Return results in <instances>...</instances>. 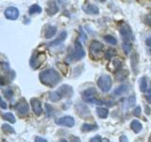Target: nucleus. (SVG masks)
Wrapping results in <instances>:
<instances>
[{"label":"nucleus","mask_w":151,"mask_h":142,"mask_svg":"<svg viewBox=\"0 0 151 142\" xmlns=\"http://www.w3.org/2000/svg\"><path fill=\"white\" fill-rule=\"evenodd\" d=\"M82 131L84 132H88V131H93V130H96L97 129V126L96 125H92V124H87V123H85V124L82 125Z\"/></svg>","instance_id":"393cba45"},{"label":"nucleus","mask_w":151,"mask_h":142,"mask_svg":"<svg viewBox=\"0 0 151 142\" xmlns=\"http://www.w3.org/2000/svg\"><path fill=\"white\" fill-rule=\"evenodd\" d=\"M145 44L147 45L148 46H151V36H150V37H148L147 39L145 40Z\"/></svg>","instance_id":"e433bc0d"},{"label":"nucleus","mask_w":151,"mask_h":142,"mask_svg":"<svg viewBox=\"0 0 151 142\" xmlns=\"http://www.w3.org/2000/svg\"><path fill=\"white\" fill-rule=\"evenodd\" d=\"M127 85H121V86H119L117 89H115V91H114V94L115 95H121L123 94L124 92L127 91Z\"/></svg>","instance_id":"c85d7f7f"},{"label":"nucleus","mask_w":151,"mask_h":142,"mask_svg":"<svg viewBox=\"0 0 151 142\" xmlns=\"http://www.w3.org/2000/svg\"><path fill=\"white\" fill-rule=\"evenodd\" d=\"M56 124L60 126H67V127H73L75 125V120L72 117H63L56 120Z\"/></svg>","instance_id":"6e6552de"},{"label":"nucleus","mask_w":151,"mask_h":142,"mask_svg":"<svg viewBox=\"0 0 151 142\" xmlns=\"http://www.w3.org/2000/svg\"><path fill=\"white\" fill-rule=\"evenodd\" d=\"M135 102H136V101H135V98H134V96L130 97V98H129V106H132V105H134V104H135Z\"/></svg>","instance_id":"72a5a7b5"},{"label":"nucleus","mask_w":151,"mask_h":142,"mask_svg":"<svg viewBox=\"0 0 151 142\" xmlns=\"http://www.w3.org/2000/svg\"><path fill=\"white\" fill-rule=\"evenodd\" d=\"M119 31L122 36L123 42H131L134 40V36L133 33H132L131 28L127 23L125 22L121 23V25L119 27Z\"/></svg>","instance_id":"f03ea898"},{"label":"nucleus","mask_w":151,"mask_h":142,"mask_svg":"<svg viewBox=\"0 0 151 142\" xmlns=\"http://www.w3.org/2000/svg\"><path fill=\"white\" fill-rule=\"evenodd\" d=\"M85 56V51L83 49L82 45L80 44V42L78 40L75 43V50L73 53V59L76 61H78L80 59H82Z\"/></svg>","instance_id":"39448f33"},{"label":"nucleus","mask_w":151,"mask_h":142,"mask_svg":"<svg viewBox=\"0 0 151 142\" xmlns=\"http://www.w3.org/2000/svg\"><path fill=\"white\" fill-rule=\"evenodd\" d=\"M104 40H105L108 44H111V45H116L117 44L116 38L111 36V35H105L104 36Z\"/></svg>","instance_id":"5701e85b"},{"label":"nucleus","mask_w":151,"mask_h":142,"mask_svg":"<svg viewBox=\"0 0 151 142\" xmlns=\"http://www.w3.org/2000/svg\"><path fill=\"white\" fill-rule=\"evenodd\" d=\"M130 127H131V129L133 130V132L136 133V134H138V133L141 132V130H142V124L136 120L131 122Z\"/></svg>","instance_id":"6ab92c4d"},{"label":"nucleus","mask_w":151,"mask_h":142,"mask_svg":"<svg viewBox=\"0 0 151 142\" xmlns=\"http://www.w3.org/2000/svg\"><path fill=\"white\" fill-rule=\"evenodd\" d=\"M45 115L48 117L54 115V109L49 104H45Z\"/></svg>","instance_id":"bb28decb"},{"label":"nucleus","mask_w":151,"mask_h":142,"mask_svg":"<svg viewBox=\"0 0 151 142\" xmlns=\"http://www.w3.org/2000/svg\"><path fill=\"white\" fill-rule=\"evenodd\" d=\"M96 113H97V115L99 117H101V118H105L108 117V114H109V111H108V109L106 108H102V107H98L96 109Z\"/></svg>","instance_id":"aec40b11"},{"label":"nucleus","mask_w":151,"mask_h":142,"mask_svg":"<svg viewBox=\"0 0 151 142\" xmlns=\"http://www.w3.org/2000/svg\"><path fill=\"white\" fill-rule=\"evenodd\" d=\"M3 118L6 120H9V122L12 123H14L15 122V117H14V116L12 115V113H5L3 115Z\"/></svg>","instance_id":"a878e982"},{"label":"nucleus","mask_w":151,"mask_h":142,"mask_svg":"<svg viewBox=\"0 0 151 142\" xmlns=\"http://www.w3.org/2000/svg\"><path fill=\"white\" fill-rule=\"evenodd\" d=\"M4 15L9 20H16L19 17V11L15 7H9L5 9Z\"/></svg>","instance_id":"0eeeda50"},{"label":"nucleus","mask_w":151,"mask_h":142,"mask_svg":"<svg viewBox=\"0 0 151 142\" xmlns=\"http://www.w3.org/2000/svg\"><path fill=\"white\" fill-rule=\"evenodd\" d=\"M45 60V54L35 53V54H33V56L31 57L29 63H30V65L32 66V67L36 68V67H39V65L44 63Z\"/></svg>","instance_id":"423d86ee"},{"label":"nucleus","mask_w":151,"mask_h":142,"mask_svg":"<svg viewBox=\"0 0 151 142\" xmlns=\"http://www.w3.org/2000/svg\"><path fill=\"white\" fill-rule=\"evenodd\" d=\"M91 142H101V137L99 136V135L94 136L93 138L91 139Z\"/></svg>","instance_id":"c9c22d12"},{"label":"nucleus","mask_w":151,"mask_h":142,"mask_svg":"<svg viewBox=\"0 0 151 142\" xmlns=\"http://www.w3.org/2000/svg\"><path fill=\"white\" fill-rule=\"evenodd\" d=\"M66 35H67V33H66V31H63L61 34L60 35V37L58 38V39H56L55 41L51 42L49 46H59L60 43H63L65 39H66Z\"/></svg>","instance_id":"f3484780"},{"label":"nucleus","mask_w":151,"mask_h":142,"mask_svg":"<svg viewBox=\"0 0 151 142\" xmlns=\"http://www.w3.org/2000/svg\"><path fill=\"white\" fill-rule=\"evenodd\" d=\"M56 32H57V28L55 26H48L45 31V37L46 39H49V38L55 36Z\"/></svg>","instance_id":"2eb2a0df"},{"label":"nucleus","mask_w":151,"mask_h":142,"mask_svg":"<svg viewBox=\"0 0 151 142\" xmlns=\"http://www.w3.org/2000/svg\"><path fill=\"white\" fill-rule=\"evenodd\" d=\"M103 44H101L100 42L98 41H93L91 46H90V54H91L93 58H99L101 55V51L103 49Z\"/></svg>","instance_id":"20e7f679"},{"label":"nucleus","mask_w":151,"mask_h":142,"mask_svg":"<svg viewBox=\"0 0 151 142\" xmlns=\"http://www.w3.org/2000/svg\"><path fill=\"white\" fill-rule=\"evenodd\" d=\"M111 78L109 75H102L97 80V86L103 92H108L111 87Z\"/></svg>","instance_id":"7ed1b4c3"},{"label":"nucleus","mask_w":151,"mask_h":142,"mask_svg":"<svg viewBox=\"0 0 151 142\" xmlns=\"http://www.w3.org/2000/svg\"><path fill=\"white\" fill-rule=\"evenodd\" d=\"M59 12V7L54 1H48L47 2V8H46V12L49 16H53Z\"/></svg>","instance_id":"1a4fd4ad"},{"label":"nucleus","mask_w":151,"mask_h":142,"mask_svg":"<svg viewBox=\"0 0 151 142\" xmlns=\"http://www.w3.org/2000/svg\"><path fill=\"white\" fill-rule=\"evenodd\" d=\"M2 65H3V68L4 69H7V70H9V64L8 63H4V62H3V63H2Z\"/></svg>","instance_id":"ea45409f"},{"label":"nucleus","mask_w":151,"mask_h":142,"mask_svg":"<svg viewBox=\"0 0 151 142\" xmlns=\"http://www.w3.org/2000/svg\"><path fill=\"white\" fill-rule=\"evenodd\" d=\"M60 79V74L55 69L52 68L42 71L40 74L41 82L45 85H49V86H53V85L57 84L59 83Z\"/></svg>","instance_id":"f257e3e1"},{"label":"nucleus","mask_w":151,"mask_h":142,"mask_svg":"<svg viewBox=\"0 0 151 142\" xmlns=\"http://www.w3.org/2000/svg\"><path fill=\"white\" fill-rule=\"evenodd\" d=\"M74 142H80V140H79L78 138H76V139L74 140Z\"/></svg>","instance_id":"37998d69"},{"label":"nucleus","mask_w":151,"mask_h":142,"mask_svg":"<svg viewBox=\"0 0 151 142\" xmlns=\"http://www.w3.org/2000/svg\"><path fill=\"white\" fill-rule=\"evenodd\" d=\"M122 47L124 51L126 52L127 54H129V52L131 51V49H132V44L131 42H123L122 44Z\"/></svg>","instance_id":"4be33fe9"},{"label":"nucleus","mask_w":151,"mask_h":142,"mask_svg":"<svg viewBox=\"0 0 151 142\" xmlns=\"http://www.w3.org/2000/svg\"><path fill=\"white\" fill-rule=\"evenodd\" d=\"M96 91L94 90L93 88H90V89H87L86 91H84L82 93V95L84 96V98L86 99V98H90V97H93V95H96Z\"/></svg>","instance_id":"b1692460"},{"label":"nucleus","mask_w":151,"mask_h":142,"mask_svg":"<svg viewBox=\"0 0 151 142\" xmlns=\"http://www.w3.org/2000/svg\"><path fill=\"white\" fill-rule=\"evenodd\" d=\"M3 94L5 95V97L11 99L13 96V91L12 89H6V90H3Z\"/></svg>","instance_id":"2f4dec72"},{"label":"nucleus","mask_w":151,"mask_h":142,"mask_svg":"<svg viewBox=\"0 0 151 142\" xmlns=\"http://www.w3.org/2000/svg\"><path fill=\"white\" fill-rule=\"evenodd\" d=\"M130 63H131V67L133 72L136 73L138 71V55L136 53H133L130 57Z\"/></svg>","instance_id":"dca6fc26"},{"label":"nucleus","mask_w":151,"mask_h":142,"mask_svg":"<svg viewBox=\"0 0 151 142\" xmlns=\"http://www.w3.org/2000/svg\"><path fill=\"white\" fill-rule=\"evenodd\" d=\"M36 142H47L45 139H44V138H42V137H36Z\"/></svg>","instance_id":"4c0bfd02"},{"label":"nucleus","mask_w":151,"mask_h":142,"mask_svg":"<svg viewBox=\"0 0 151 142\" xmlns=\"http://www.w3.org/2000/svg\"><path fill=\"white\" fill-rule=\"evenodd\" d=\"M114 54H115L114 50H112V49H108V51H106L105 56H106V58H107V59L111 60V59L113 58V55H114Z\"/></svg>","instance_id":"473e14b6"},{"label":"nucleus","mask_w":151,"mask_h":142,"mask_svg":"<svg viewBox=\"0 0 151 142\" xmlns=\"http://www.w3.org/2000/svg\"><path fill=\"white\" fill-rule=\"evenodd\" d=\"M60 98H61V96H60L58 91L53 92V93L50 94V99H51V101H58Z\"/></svg>","instance_id":"c756f323"},{"label":"nucleus","mask_w":151,"mask_h":142,"mask_svg":"<svg viewBox=\"0 0 151 142\" xmlns=\"http://www.w3.org/2000/svg\"><path fill=\"white\" fill-rule=\"evenodd\" d=\"M127 76H129V72H127V70H121L116 74V78L119 80H123L127 79Z\"/></svg>","instance_id":"412c9836"},{"label":"nucleus","mask_w":151,"mask_h":142,"mask_svg":"<svg viewBox=\"0 0 151 142\" xmlns=\"http://www.w3.org/2000/svg\"><path fill=\"white\" fill-rule=\"evenodd\" d=\"M15 110L19 114H27L28 111V105L25 101H21L19 103H17V105L15 106Z\"/></svg>","instance_id":"ddd939ff"},{"label":"nucleus","mask_w":151,"mask_h":142,"mask_svg":"<svg viewBox=\"0 0 151 142\" xmlns=\"http://www.w3.org/2000/svg\"><path fill=\"white\" fill-rule=\"evenodd\" d=\"M2 129H3L4 132H6V133H14V132H15L12 126H9L8 124H4L3 127H2Z\"/></svg>","instance_id":"7c9ffc66"},{"label":"nucleus","mask_w":151,"mask_h":142,"mask_svg":"<svg viewBox=\"0 0 151 142\" xmlns=\"http://www.w3.org/2000/svg\"><path fill=\"white\" fill-rule=\"evenodd\" d=\"M42 12V8L38 4H33L32 6H30L29 9H28V14L32 15L35 13H41Z\"/></svg>","instance_id":"a211bd4d"},{"label":"nucleus","mask_w":151,"mask_h":142,"mask_svg":"<svg viewBox=\"0 0 151 142\" xmlns=\"http://www.w3.org/2000/svg\"><path fill=\"white\" fill-rule=\"evenodd\" d=\"M60 5H63V4H65L66 3V0H57Z\"/></svg>","instance_id":"a19ab883"},{"label":"nucleus","mask_w":151,"mask_h":142,"mask_svg":"<svg viewBox=\"0 0 151 142\" xmlns=\"http://www.w3.org/2000/svg\"><path fill=\"white\" fill-rule=\"evenodd\" d=\"M30 103H31V107H32V109H33V111L35 112L36 115L40 116V115H41V113H42V111L41 101H40L38 99H32L31 101H30Z\"/></svg>","instance_id":"9b49d317"},{"label":"nucleus","mask_w":151,"mask_h":142,"mask_svg":"<svg viewBox=\"0 0 151 142\" xmlns=\"http://www.w3.org/2000/svg\"><path fill=\"white\" fill-rule=\"evenodd\" d=\"M122 64V60L119 58V57H114L112 58L109 64V68H110L111 71H116L117 69L120 68V66Z\"/></svg>","instance_id":"9d476101"},{"label":"nucleus","mask_w":151,"mask_h":142,"mask_svg":"<svg viewBox=\"0 0 151 142\" xmlns=\"http://www.w3.org/2000/svg\"><path fill=\"white\" fill-rule=\"evenodd\" d=\"M2 108L3 109H6L7 108V105H6V103H5V101L2 99Z\"/></svg>","instance_id":"79ce46f5"},{"label":"nucleus","mask_w":151,"mask_h":142,"mask_svg":"<svg viewBox=\"0 0 151 142\" xmlns=\"http://www.w3.org/2000/svg\"><path fill=\"white\" fill-rule=\"evenodd\" d=\"M147 88V83H146V78H142L140 80V89L142 92H144Z\"/></svg>","instance_id":"cd10ccee"},{"label":"nucleus","mask_w":151,"mask_h":142,"mask_svg":"<svg viewBox=\"0 0 151 142\" xmlns=\"http://www.w3.org/2000/svg\"><path fill=\"white\" fill-rule=\"evenodd\" d=\"M141 111H142L141 107H137V108L135 109V111H134V116H136V117H140V115H141Z\"/></svg>","instance_id":"f704fd0d"},{"label":"nucleus","mask_w":151,"mask_h":142,"mask_svg":"<svg viewBox=\"0 0 151 142\" xmlns=\"http://www.w3.org/2000/svg\"><path fill=\"white\" fill-rule=\"evenodd\" d=\"M96 1H99V2H105L106 0H96Z\"/></svg>","instance_id":"a18cd8bd"},{"label":"nucleus","mask_w":151,"mask_h":142,"mask_svg":"<svg viewBox=\"0 0 151 142\" xmlns=\"http://www.w3.org/2000/svg\"><path fill=\"white\" fill-rule=\"evenodd\" d=\"M58 92L60 93V95L61 97L63 96H68L69 97L73 94V90L70 86H68V85H63V86H60L59 88Z\"/></svg>","instance_id":"4468645a"},{"label":"nucleus","mask_w":151,"mask_h":142,"mask_svg":"<svg viewBox=\"0 0 151 142\" xmlns=\"http://www.w3.org/2000/svg\"><path fill=\"white\" fill-rule=\"evenodd\" d=\"M60 142H68V141H67V140H65V139H61Z\"/></svg>","instance_id":"c03bdc74"},{"label":"nucleus","mask_w":151,"mask_h":142,"mask_svg":"<svg viewBox=\"0 0 151 142\" xmlns=\"http://www.w3.org/2000/svg\"><path fill=\"white\" fill-rule=\"evenodd\" d=\"M120 141H121V142H127V136H126V135H122V136L120 137Z\"/></svg>","instance_id":"58836bf2"},{"label":"nucleus","mask_w":151,"mask_h":142,"mask_svg":"<svg viewBox=\"0 0 151 142\" xmlns=\"http://www.w3.org/2000/svg\"><path fill=\"white\" fill-rule=\"evenodd\" d=\"M82 9L88 14H93V15H96V14L99 13L98 7H96V5H93V4H89L87 6H83Z\"/></svg>","instance_id":"f8f14e48"},{"label":"nucleus","mask_w":151,"mask_h":142,"mask_svg":"<svg viewBox=\"0 0 151 142\" xmlns=\"http://www.w3.org/2000/svg\"><path fill=\"white\" fill-rule=\"evenodd\" d=\"M148 142H151V136H150V138H149V141Z\"/></svg>","instance_id":"49530a36"}]
</instances>
